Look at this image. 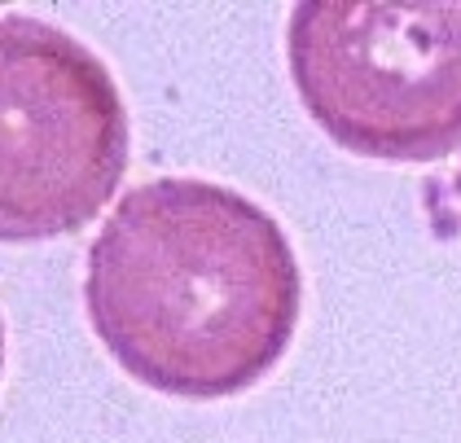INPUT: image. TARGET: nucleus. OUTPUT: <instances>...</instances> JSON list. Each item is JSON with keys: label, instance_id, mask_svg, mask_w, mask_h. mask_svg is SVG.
<instances>
[{"label": "nucleus", "instance_id": "nucleus-1", "mask_svg": "<svg viewBox=\"0 0 461 443\" xmlns=\"http://www.w3.org/2000/svg\"><path fill=\"white\" fill-rule=\"evenodd\" d=\"M84 303L128 374L180 400H224L277 369L303 276L282 224L247 194L158 176L128 189L88 246Z\"/></svg>", "mask_w": 461, "mask_h": 443}, {"label": "nucleus", "instance_id": "nucleus-2", "mask_svg": "<svg viewBox=\"0 0 461 443\" xmlns=\"http://www.w3.org/2000/svg\"><path fill=\"white\" fill-rule=\"evenodd\" d=\"M285 62L317 128L360 158L461 149V0H303Z\"/></svg>", "mask_w": 461, "mask_h": 443}, {"label": "nucleus", "instance_id": "nucleus-3", "mask_svg": "<svg viewBox=\"0 0 461 443\" xmlns=\"http://www.w3.org/2000/svg\"><path fill=\"white\" fill-rule=\"evenodd\" d=\"M0 233L49 241L84 229L128 171V114L110 70L62 27H0Z\"/></svg>", "mask_w": 461, "mask_h": 443}]
</instances>
